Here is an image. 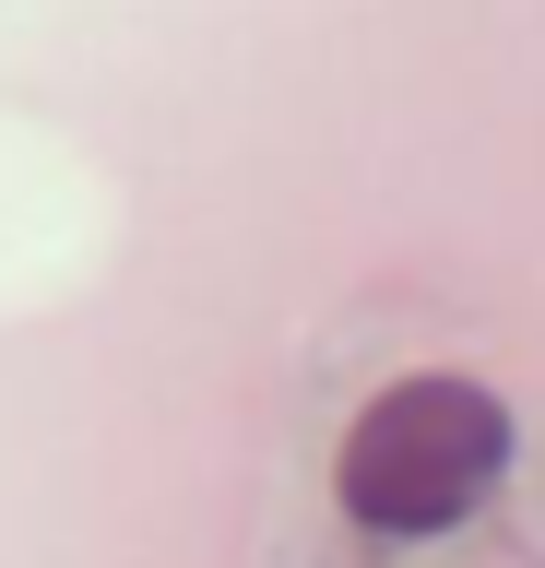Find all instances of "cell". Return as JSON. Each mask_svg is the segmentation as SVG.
Returning a JSON list of instances; mask_svg holds the SVG:
<instances>
[{"instance_id": "cell-1", "label": "cell", "mask_w": 545, "mask_h": 568, "mask_svg": "<svg viewBox=\"0 0 545 568\" xmlns=\"http://www.w3.org/2000/svg\"><path fill=\"white\" fill-rule=\"evenodd\" d=\"M344 509L367 532H451L509 474V415L474 379H392L344 426Z\"/></svg>"}]
</instances>
